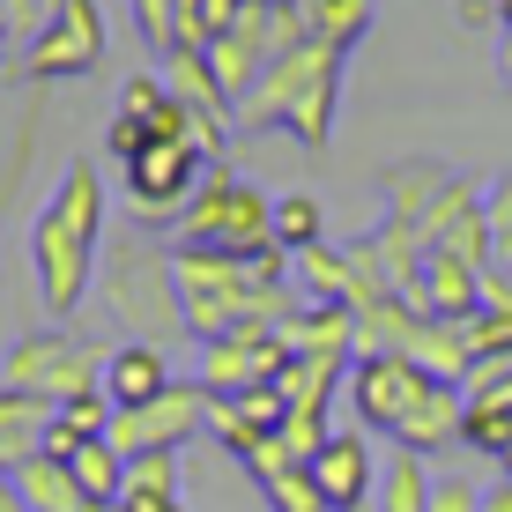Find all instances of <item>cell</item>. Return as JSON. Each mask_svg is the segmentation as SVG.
I'll list each match as a JSON object with an SVG mask.
<instances>
[{
    "label": "cell",
    "instance_id": "cell-1",
    "mask_svg": "<svg viewBox=\"0 0 512 512\" xmlns=\"http://www.w3.org/2000/svg\"><path fill=\"white\" fill-rule=\"evenodd\" d=\"M30 282H38L45 320H75L90 282L104 268V171L97 156H75L52 186V201L30 216Z\"/></svg>",
    "mask_w": 512,
    "mask_h": 512
},
{
    "label": "cell",
    "instance_id": "cell-2",
    "mask_svg": "<svg viewBox=\"0 0 512 512\" xmlns=\"http://www.w3.org/2000/svg\"><path fill=\"white\" fill-rule=\"evenodd\" d=\"M342 45L297 38L268 60V75L253 82V97L238 104V127H282L290 141H305L312 156L334 141V112H342Z\"/></svg>",
    "mask_w": 512,
    "mask_h": 512
},
{
    "label": "cell",
    "instance_id": "cell-3",
    "mask_svg": "<svg viewBox=\"0 0 512 512\" xmlns=\"http://www.w3.org/2000/svg\"><path fill=\"white\" fill-rule=\"evenodd\" d=\"M97 297L127 342L171 349L186 334V297H179V245H156L149 231H119L104 245Z\"/></svg>",
    "mask_w": 512,
    "mask_h": 512
},
{
    "label": "cell",
    "instance_id": "cell-4",
    "mask_svg": "<svg viewBox=\"0 0 512 512\" xmlns=\"http://www.w3.org/2000/svg\"><path fill=\"white\" fill-rule=\"evenodd\" d=\"M119 342H97V334H75L67 320H45L30 334H15L8 357H0V379L23 386V394L52 401V409H67V401L82 394H104V364H112Z\"/></svg>",
    "mask_w": 512,
    "mask_h": 512
},
{
    "label": "cell",
    "instance_id": "cell-5",
    "mask_svg": "<svg viewBox=\"0 0 512 512\" xmlns=\"http://www.w3.org/2000/svg\"><path fill=\"white\" fill-rule=\"evenodd\" d=\"M179 245H208V253L260 260V253H275V201L245 179L238 164H208L193 208L179 216Z\"/></svg>",
    "mask_w": 512,
    "mask_h": 512
},
{
    "label": "cell",
    "instance_id": "cell-6",
    "mask_svg": "<svg viewBox=\"0 0 512 512\" xmlns=\"http://www.w3.org/2000/svg\"><path fill=\"white\" fill-rule=\"evenodd\" d=\"M208 164L216 156H201L193 141H149V149L134 156V164H119V179H127V201H134V216L149 223V231H179V216L193 208V193H201L208 179Z\"/></svg>",
    "mask_w": 512,
    "mask_h": 512
},
{
    "label": "cell",
    "instance_id": "cell-7",
    "mask_svg": "<svg viewBox=\"0 0 512 512\" xmlns=\"http://www.w3.org/2000/svg\"><path fill=\"white\" fill-rule=\"evenodd\" d=\"M431 386H438V372H423L416 357H357V364H349V409L364 416L372 438L394 446L401 423L431 401Z\"/></svg>",
    "mask_w": 512,
    "mask_h": 512
},
{
    "label": "cell",
    "instance_id": "cell-8",
    "mask_svg": "<svg viewBox=\"0 0 512 512\" xmlns=\"http://www.w3.org/2000/svg\"><path fill=\"white\" fill-rule=\"evenodd\" d=\"M104 60V8L97 0H60L45 15V30L23 45V75L38 82H75V75H97Z\"/></svg>",
    "mask_w": 512,
    "mask_h": 512
},
{
    "label": "cell",
    "instance_id": "cell-9",
    "mask_svg": "<svg viewBox=\"0 0 512 512\" xmlns=\"http://www.w3.org/2000/svg\"><path fill=\"white\" fill-rule=\"evenodd\" d=\"M208 409H216V394H208L201 379H179L171 394H156V401H141V409H119L112 416V446L127 453H179L193 431H208Z\"/></svg>",
    "mask_w": 512,
    "mask_h": 512
},
{
    "label": "cell",
    "instance_id": "cell-10",
    "mask_svg": "<svg viewBox=\"0 0 512 512\" xmlns=\"http://www.w3.org/2000/svg\"><path fill=\"white\" fill-rule=\"evenodd\" d=\"M423 238H431V253L475 260V268H498V238H490V186L453 179L446 193H438V208L423 216Z\"/></svg>",
    "mask_w": 512,
    "mask_h": 512
},
{
    "label": "cell",
    "instance_id": "cell-11",
    "mask_svg": "<svg viewBox=\"0 0 512 512\" xmlns=\"http://www.w3.org/2000/svg\"><path fill=\"white\" fill-rule=\"evenodd\" d=\"M312 475H320V490H327V512H372V498H379V446H372V431H334L327 453L312 461Z\"/></svg>",
    "mask_w": 512,
    "mask_h": 512
},
{
    "label": "cell",
    "instance_id": "cell-12",
    "mask_svg": "<svg viewBox=\"0 0 512 512\" xmlns=\"http://www.w3.org/2000/svg\"><path fill=\"white\" fill-rule=\"evenodd\" d=\"M275 334H282L290 357H342V364H357V312H349V305L305 297V305H290L275 320Z\"/></svg>",
    "mask_w": 512,
    "mask_h": 512
},
{
    "label": "cell",
    "instance_id": "cell-13",
    "mask_svg": "<svg viewBox=\"0 0 512 512\" xmlns=\"http://www.w3.org/2000/svg\"><path fill=\"white\" fill-rule=\"evenodd\" d=\"M461 171L446 164V156H394V164L379 171V193H386V216L401 223H423L438 208V193H446Z\"/></svg>",
    "mask_w": 512,
    "mask_h": 512
},
{
    "label": "cell",
    "instance_id": "cell-14",
    "mask_svg": "<svg viewBox=\"0 0 512 512\" xmlns=\"http://www.w3.org/2000/svg\"><path fill=\"white\" fill-rule=\"evenodd\" d=\"M483 275H490V268H475V260L431 253V268H423V297H416V305L431 312V320H453V327H468L475 312H483Z\"/></svg>",
    "mask_w": 512,
    "mask_h": 512
},
{
    "label": "cell",
    "instance_id": "cell-15",
    "mask_svg": "<svg viewBox=\"0 0 512 512\" xmlns=\"http://www.w3.org/2000/svg\"><path fill=\"white\" fill-rule=\"evenodd\" d=\"M171 357L156 342H119L112 349V364H104V394H112V409H141V401H156V394H171Z\"/></svg>",
    "mask_w": 512,
    "mask_h": 512
},
{
    "label": "cell",
    "instance_id": "cell-16",
    "mask_svg": "<svg viewBox=\"0 0 512 512\" xmlns=\"http://www.w3.org/2000/svg\"><path fill=\"white\" fill-rule=\"evenodd\" d=\"M164 67V82H171V97L193 104L201 119H216V127H238V104L231 90H223V75L208 67V45H193V52H171V60H156Z\"/></svg>",
    "mask_w": 512,
    "mask_h": 512
},
{
    "label": "cell",
    "instance_id": "cell-17",
    "mask_svg": "<svg viewBox=\"0 0 512 512\" xmlns=\"http://www.w3.org/2000/svg\"><path fill=\"white\" fill-rule=\"evenodd\" d=\"M45 423H52V401L23 394V386L0 379V475H15L30 453L45 446Z\"/></svg>",
    "mask_w": 512,
    "mask_h": 512
},
{
    "label": "cell",
    "instance_id": "cell-18",
    "mask_svg": "<svg viewBox=\"0 0 512 512\" xmlns=\"http://www.w3.org/2000/svg\"><path fill=\"white\" fill-rule=\"evenodd\" d=\"M372 253H379V268L386 282H394L401 297H423V268H431V238H423V223H401V216H386L379 231H372Z\"/></svg>",
    "mask_w": 512,
    "mask_h": 512
},
{
    "label": "cell",
    "instance_id": "cell-19",
    "mask_svg": "<svg viewBox=\"0 0 512 512\" xmlns=\"http://www.w3.org/2000/svg\"><path fill=\"white\" fill-rule=\"evenodd\" d=\"M431 490H438V475H431V461H423V453H409V446H386L372 512H431Z\"/></svg>",
    "mask_w": 512,
    "mask_h": 512
},
{
    "label": "cell",
    "instance_id": "cell-20",
    "mask_svg": "<svg viewBox=\"0 0 512 512\" xmlns=\"http://www.w3.org/2000/svg\"><path fill=\"white\" fill-rule=\"evenodd\" d=\"M349 364L342 357H290L282 364V401H290V416H327V401H334V386H342Z\"/></svg>",
    "mask_w": 512,
    "mask_h": 512
},
{
    "label": "cell",
    "instance_id": "cell-21",
    "mask_svg": "<svg viewBox=\"0 0 512 512\" xmlns=\"http://www.w3.org/2000/svg\"><path fill=\"white\" fill-rule=\"evenodd\" d=\"M15 483H23L30 512H82V505H90V490L75 483V468L52 461V453H30V461L15 468Z\"/></svg>",
    "mask_w": 512,
    "mask_h": 512
},
{
    "label": "cell",
    "instance_id": "cell-22",
    "mask_svg": "<svg viewBox=\"0 0 512 512\" xmlns=\"http://www.w3.org/2000/svg\"><path fill=\"white\" fill-rule=\"evenodd\" d=\"M297 15H305V30H312L320 45L357 52L364 30H372V15H379V0H297Z\"/></svg>",
    "mask_w": 512,
    "mask_h": 512
},
{
    "label": "cell",
    "instance_id": "cell-23",
    "mask_svg": "<svg viewBox=\"0 0 512 512\" xmlns=\"http://www.w3.org/2000/svg\"><path fill=\"white\" fill-rule=\"evenodd\" d=\"M67 468H75V483L90 490V505H119L127 498V453H119L112 438H90Z\"/></svg>",
    "mask_w": 512,
    "mask_h": 512
},
{
    "label": "cell",
    "instance_id": "cell-24",
    "mask_svg": "<svg viewBox=\"0 0 512 512\" xmlns=\"http://www.w3.org/2000/svg\"><path fill=\"white\" fill-rule=\"evenodd\" d=\"M275 245L282 253H312V245H327V208L312 201V193H282L275 201Z\"/></svg>",
    "mask_w": 512,
    "mask_h": 512
},
{
    "label": "cell",
    "instance_id": "cell-25",
    "mask_svg": "<svg viewBox=\"0 0 512 512\" xmlns=\"http://www.w3.org/2000/svg\"><path fill=\"white\" fill-rule=\"evenodd\" d=\"M260 498H268V512H327V490H320V475H312V461H290V468L260 475Z\"/></svg>",
    "mask_w": 512,
    "mask_h": 512
},
{
    "label": "cell",
    "instance_id": "cell-26",
    "mask_svg": "<svg viewBox=\"0 0 512 512\" xmlns=\"http://www.w3.org/2000/svg\"><path fill=\"white\" fill-rule=\"evenodd\" d=\"M461 446H475V453H483V461H498V453L512 446V409H483V401H468Z\"/></svg>",
    "mask_w": 512,
    "mask_h": 512
},
{
    "label": "cell",
    "instance_id": "cell-27",
    "mask_svg": "<svg viewBox=\"0 0 512 512\" xmlns=\"http://www.w3.org/2000/svg\"><path fill=\"white\" fill-rule=\"evenodd\" d=\"M171 104V82H164V67H141V75L119 82V119H156Z\"/></svg>",
    "mask_w": 512,
    "mask_h": 512
},
{
    "label": "cell",
    "instance_id": "cell-28",
    "mask_svg": "<svg viewBox=\"0 0 512 512\" xmlns=\"http://www.w3.org/2000/svg\"><path fill=\"white\" fill-rule=\"evenodd\" d=\"M483 498H490V483H475V475H438V490H431V512H483Z\"/></svg>",
    "mask_w": 512,
    "mask_h": 512
},
{
    "label": "cell",
    "instance_id": "cell-29",
    "mask_svg": "<svg viewBox=\"0 0 512 512\" xmlns=\"http://www.w3.org/2000/svg\"><path fill=\"white\" fill-rule=\"evenodd\" d=\"M127 490H179V453H134Z\"/></svg>",
    "mask_w": 512,
    "mask_h": 512
},
{
    "label": "cell",
    "instance_id": "cell-30",
    "mask_svg": "<svg viewBox=\"0 0 512 512\" xmlns=\"http://www.w3.org/2000/svg\"><path fill=\"white\" fill-rule=\"evenodd\" d=\"M30 156H38V112H30V127L8 141V164H0V216H8V193H15V179H23Z\"/></svg>",
    "mask_w": 512,
    "mask_h": 512
},
{
    "label": "cell",
    "instance_id": "cell-31",
    "mask_svg": "<svg viewBox=\"0 0 512 512\" xmlns=\"http://www.w3.org/2000/svg\"><path fill=\"white\" fill-rule=\"evenodd\" d=\"M468 401H483V409H512V364H483V372H468Z\"/></svg>",
    "mask_w": 512,
    "mask_h": 512
},
{
    "label": "cell",
    "instance_id": "cell-32",
    "mask_svg": "<svg viewBox=\"0 0 512 512\" xmlns=\"http://www.w3.org/2000/svg\"><path fill=\"white\" fill-rule=\"evenodd\" d=\"M490 238H498V253L512 260V171L490 186Z\"/></svg>",
    "mask_w": 512,
    "mask_h": 512
},
{
    "label": "cell",
    "instance_id": "cell-33",
    "mask_svg": "<svg viewBox=\"0 0 512 512\" xmlns=\"http://www.w3.org/2000/svg\"><path fill=\"white\" fill-rule=\"evenodd\" d=\"M245 8H253V0H201V23H208V38H223V30H231Z\"/></svg>",
    "mask_w": 512,
    "mask_h": 512
},
{
    "label": "cell",
    "instance_id": "cell-34",
    "mask_svg": "<svg viewBox=\"0 0 512 512\" xmlns=\"http://www.w3.org/2000/svg\"><path fill=\"white\" fill-rule=\"evenodd\" d=\"M119 505H127V512H186V498H179V490H127Z\"/></svg>",
    "mask_w": 512,
    "mask_h": 512
},
{
    "label": "cell",
    "instance_id": "cell-35",
    "mask_svg": "<svg viewBox=\"0 0 512 512\" xmlns=\"http://www.w3.org/2000/svg\"><path fill=\"white\" fill-rule=\"evenodd\" d=\"M461 30H498V0H461Z\"/></svg>",
    "mask_w": 512,
    "mask_h": 512
},
{
    "label": "cell",
    "instance_id": "cell-36",
    "mask_svg": "<svg viewBox=\"0 0 512 512\" xmlns=\"http://www.w3.org/2000/svg\"><path fill=\"white\" fill-rule=\"evenodd\" d=\"M0 512H30V498H23V483H15V475H0Z\"/></svg>",
    "mask_w": 512,
    "mask_h": 512
},
{
    "label": "cell",
    "instance_id": "cell-37",
    "mask_svg": "<svg viewBox=\"0 0 512 512\" xmlns=\"http://www.w3.org/2000/svg\"><path fill=\"white\" fill-rule=\"evenodd\" d=\"M15 60V15H8V0H0V67Z\"/></svg>",
    "mask_w": 512,
    "mask_h": 512
},
{
    "label": "cell",
    "instance_id": "cell-38",
    "mask_svg": "<svg viewBox=\"0 0 512 512\" xmlns=\"http://www.w3.org/2000/svg\"><path fill=\"white\" fill-rule=\"evenodd\" d=\"M483 512H512V475H498V483H490V498H483Z\"/></svg>",
    "mask_w": 512,
    "mask_h": 512
},
{
    "label": "cell",
    "instance_id": "cell-39",
    "mask_svg": "<svg viewBox=\"0 0 512 512\" xmlns=\"http://www.w3.org/2000/svg\"><path fill=\"white\" fill-rule=\"evenodd\" d=\"M498 82L512 90V30H498Z\"/></svg>",
    "mask_w": 512,
    "mask_h": 512
},
{
    "label": "cell",
    "instance_id": "cell-40",
    "mask_svg": "<svg viewBox=\"0 0 512 512\" xmlns=\"http://www.w3.org/2000/svg\"><path fill=\"white\" fill-rule=\"evenodd\" d=\"M498 30H512V0H498Z\"/></svg>",
    "mask_w": 512,
    "mask_h": 512
},
{
    "label": "cell",
    "instance_id": "cell-41",
    "mask_svg": "<svg viewBox=\"0 0 512 512\" xmlns=\"http://www.w3.org/2000/svg\"><path fill=\"white\" fill-rule=\"evenodd\" d=\"M498 475H512V446H505V453H498Z\"/></svg>",
    "mask_w": 512,
    "mask_h": 512
},
{
    "label": "cell",
    "instance_id": "cell-42",
    "mask_svg": "<svg viewBox=\"0 0 512 512\" xmlns=\"http://www.w3.org/2000/svg\"><path fill=\"white\" fill-rule=\"evenodd\" d=\"M268 8H297V0H268Z\"/></svg>",
    "mask_w": 512,
    "mask_h": 512
},
{
    "label": "cell",
    "instance_id": "cell-43",
    "mask_svg": "<svg viewBox=\"0 0 512 512\" xmlns=\"http://www.w3.org/2000/svg\"><path fill=\"white\" fill-rule=\"evenodd\" d=\"M505 268H512V260H505Z\"/></svg>",
    "mask_w": 512,
    "mask_h": 512
}]
</instances>
